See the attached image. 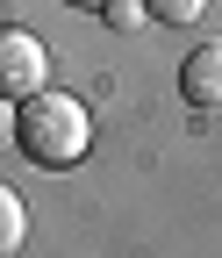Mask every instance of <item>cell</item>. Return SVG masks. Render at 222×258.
Returning a JSON list of instances; mask_svg holds the SVG:
<instances>
[{
    "label": "cell",
    "instance_id": "obj_1",
    "mask_svg": "<svg viewBox=\"0 0 222 258\" xmlns=\"http://www.w3.org/2000/svg\"><path fill=\"white\" fill-rule=\"evenodd\" d=\"M15 144L29 151V165H43V172H65V165H79L86 158V144H93V122H86V108L72 101V93H29V101L15 108Z\"/></svg>",
    "mask_w": 222,
    "mask_h": 258
},
{
    "label": "cell",
    "instance_id": "obj_2",
    "mask_svg": "<svg viewBox=\"0 0 222 258\" xmlns=\"http://www.w3.org/2000/svg\"><path fill=\"white\" fill-rule=\"evenodd\" d=\"M43 79H50L43 43L29 29H0V101H29V93H43Z\"/></svg>",
    "mask_w": 222,
    "mask_h": 258
},
{
    "label": "cell",
    "instance_id": "obj_3",
    "mask_svg": "<svg viewBox=\"0 0 222 258\" xmlns=\"http://www.w3.org/2000/svg\"><path fill=\"white\" fill-rule=\"evenodd\" d=\"M179 93L194 108H222V43H201L194 57L179 64Z\"/></svg>",
    "mask_w": 222,
    "mask_h": 258
},
{
    "label": "cell",
    "instance_id": "obj_4",
    "mask_svg": "<svg viewBox=\"0 0 222 258\" xmlns=\"http://www.w3.org/2000/svg\"><path fill=\"white\" fill-rule=\"evenodd\" d=\"M29 237V215H22V194L15 186H0V258H15Z\"/></svg>",
    "mask_w": 222,
    "mask_h": 258
},
{
    "label": "cell",
    "instance_id": "obj_5",
    "mask_svg": "<svg viewBox=\"0 0 222 258\" xmlns=\"http://www.w3.org/2000/svg\"><path fill=\"white\" fill-rule=\"evenodd\" d=\"M208 8V0H143V15H158V22H194Z\"/></svg>",
    "mask_w": 222,
    "mask_h": 258
},
{
    "label": "cell",
    "instance_id": "obj_6",
    "mask_svg": "<svg viewBox=\"0 0 222 258\" xmlns=\"http://www.w3.org/2000/svg\"><path fill=\"white\" fill-rule=\"evenodd\" d=\"M115 29H129V22H143V0H108V8H101Z\"/></svg>",
    "mask_w": 222,
    "mask_h": 258
},
{
    "label": "cell",
    "instance_id": "obj_7",
    "mask_svg": "<svg viewBox=\"0 0 222 258\" xmlns=\"http://www.w3.org/2000/svg\"><path fill=\"white\" fill-rule=\"evenodd\" d=\"M0 144H15V101H0Z\"/></svg>",
    "mask_w": 222,
    "mask_h": 258
},
{
    "label": "cell",
    "instance_id": "obj_8",
    "mask_svg": "<svg viewBox=\"0 0 222 258\" xmlns=\"http://www.w3.org/2000/svg\"><path fill=\"white\" fill-rule=\"evenodd\" d=\"M65 8H108V0H65Z\"/></svg>",
    "mask_w": 222,
    "mask_h": 258
}]
</instances>
